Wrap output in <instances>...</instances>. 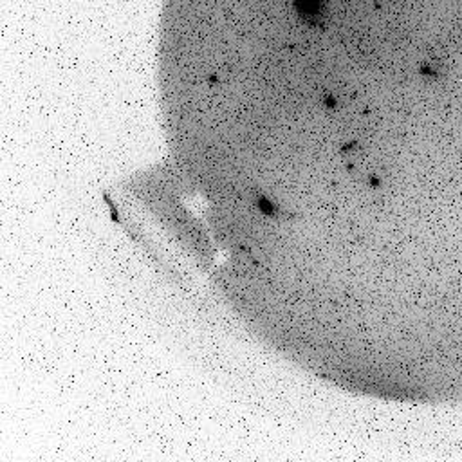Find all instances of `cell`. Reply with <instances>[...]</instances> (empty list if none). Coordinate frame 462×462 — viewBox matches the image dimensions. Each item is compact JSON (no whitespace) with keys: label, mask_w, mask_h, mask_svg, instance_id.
Listing matches in <instances>:
<instances>
[{"label":"cell","mask_w":462,"mask_h":462,"mask_svg":"<svg viewBox=\"0 0 462 462\" xmlns=\"http://www.w3.org/2000/svg\"><path fill=\"white\" fill-rule=\"evenodd\" d=\"M255 204H256V208H258V210L262 211L264 215H267V217H275V215L280 213V210L277 208V204H275V202H271V201H267V199L262 197V195H258V197H256Z\"/></svg>","instance_id":"1"}]
</instances>
